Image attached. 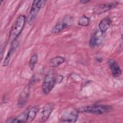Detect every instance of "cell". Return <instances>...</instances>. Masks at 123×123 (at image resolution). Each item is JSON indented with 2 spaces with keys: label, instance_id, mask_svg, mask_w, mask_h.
Masks as SVG:
<instances>
[{
  "label": "cell",
  "instance_id": "cell-1",
  "mask_svg": "<svg viewBox=\"0 0 123 123\" xmlns=\"http://www.w3.org/2000/svg\"><path fill=\"white\" fill-rule=\"evenodd\" d=\"M26 17L25 15H19L12 25L9 34V41L12 44L19 36L25 25Z\"/></svg>",
  "mask_w": 123,
  "mask_h": 123
},
{
  "label": "cell",
  "instance_id": "cell-2",
  "mask_svg": "<svg viewBox=\"0 0 123 123\" xmlns=\"http://www.w3.org/2000/svg\"><path fill=\"white\" fill-rule=\"evenodd\" d=\"M112 107L109 105H93L79 108L77 111L82 113H89L95 114H102L112 110Z\"/></svg>",
  "mask_w": 123,
  "mask_h": 123
},
{
  "label": "cell",
  "instance_id": "cell-3",
  "mask_svg": "<svg viewBox=\"0 0 123 123\" xmlns=\"http://www.w3.org/2000/svg\"><path fill=\"white\" fill-rule=\"evenodd\" d=\"M57 82V77L54 73H48L45 76L43 84L42 90L45 95L48 94L53 89Z\"/></svg>",
  "mask_w": 123,
  "mask_h": 123
},
{
  "label": "cell",
  "instance_id": "cell-4",
  "mask_svg": "<svg viewBox=\"0 0 123 123\" xmlns=\"http://www.w3.org/2000/svg\"><path fill=\"white\" fill-rule=\"evenodd\" d=\"M105 38L104 33L101 32L100 30H96L93 32L91 35L89 46L91 48L98 47L103 43Z\"/></svg>",
  "mask_w": 123,
  "mask_h": 123
},
{
  "label": "cell",
  "instance_id": "cell-5",
  "mask_svg": "<svg viewBox=\"0 0 123 123\" xmlns=\"http://www.w3.org/2000/svg\"><path fill=\"white\" fill-rule=\"evenodd\" d=\"M78 111L75 110H69L64 111L61 116L60 121L65 123H75L78 118Z\"/></svg>",
  "mask_w": 123,
  "mask_h": 123
},
{
  "label": "cell",
  "instance_id": "cell-6",
  "mask_svg": "<svg viewBox=\"0 0 123 123\" xmlns=\"http://www.w3.org/2000/svg\"><path fill=\"white\" fill-rule=\"evenodd\" d=\"M118 4L119 3L117 1L99 4L94 8L93 11L96 14H101L115 8Z\"/></svg>",
  "mask_w": 123,
  "mask_h": 123
},
{
  "label": "cell",
  "instance_id": "cell-7",
  "mask_svg": "<svg viewBox=\"0 0 123 123\" xmlns=\"http://www.w3.org/2000/svg\"><path fill=\"white\" fill-rule=\"evenodd\" d=\"M40 9L37 5V0L33 1L31 10L27 18V22L29 25H31L33 23Z\"/></svg>",
  "mask_w": 123,
  "mask_h": 123
},
{
  "label": "cell",
  "instance_id": "cell-8",
  "mask_svg": "<svg viewBox=\"0 0 123 123\" xmlns=\"http://www.w3.org/2000/svg\"><path fill=\"white\" fill-rule=\"evenodd\" d=\"M53 109L54 105L52 104H47L43 107L41 112V122L44 123L48 120Z\"/></svg>",
  "mask_w": 123,
  "mask_h": 123
},
{
  "label": "cell",
  "instance_id": "cell-9",
  "mask_svg": "<svg viewBox=\"0 0 123 123\" xmlns=\"http://www.w3.org/2000/svg\"><path fill=\"white\" fill-rule=\"evenodd\" d=\"M29 87L28 86H26L24 89V90L21 92L19 95L17 102V104L19 107H22L25 104L29 97Z\"/></svg>",
  "mask_w": 123,
  "mask_h": 123
},
{
  "label": "cell",
  "instance_id": "cell-10",
  "mask_svg": "<svg viewBox=\"0 0 123 123\" xmlns=\"http://www.w3.org/2000/svg\"><path fill=\"white\" fill-rule=\"evenodd\" d=\"M109 64L112 75L115 77L120 76L122 74V71L119 65L116 61L113 60H111L109 62Z\"/></svg>",
  "mask_w": 123,
  "mask_h": 123
},
{
  "label": "cell",
  "instance_id": "cell-11",
  "mask_svg": "<svg viewBox=\"0 0 123 123\" xmlns=\"http://www.w3.org/2000/svg\"><path fill=\"white\" fill-rule=\"evenodd\" d=\"M111 24V21L109 18H104L100 21L98 24L99 29L101 32L104 33L110 28Z\"/></svg>",
  "mask_w": 123,
  "mask_h": 123
},
{
  "label": "cell",
  "instance_id": "cell-12",
  "mask_svg": "<svg viewBox=\"0 0 123 123\" xmlns=\"http://www.w3.org/2000/svg\"><path fill=\"white\" fill-rule=\"evenodd\" d=\"M39 110V107L35 106L31 108L26 113V122H32L37 116Z\"/></svg>",
  "mask_w": 123,
  "mask_h": 123
},
{
  "label": "cell",
  "instance_id": "cell-13",
  "mask_svg": "<svg viewBox=\"0 0 123 123\" xmlns=\"http://www.w3.org/2000/svg\"><path fill=\"white\" fill-rule=\"evenodd\" d=\"M68 23L65 21H62L56 24L52 29L51 32L52 34L58 33L68 26Z\"/></svg>",
  "mask_w": 123,
  "mask_h": 123
},
{
  "label": "cell",
  "instance_id": "cell-14",
  "mask_svg": "<svg viewBox=\"0 0 123 123\" xmlns=\"http://www.w3.org/2000/svg\"><path fill=\"white\" fill-rule=\"evenodd\" d=\"M65 62V59L61 56H57L53 58L49 61V65L51 67H57Z\"/></svg>",
  "mask_w": 123,
  "mask_h": 123
},
{
  "label": "cell",
  "instance_id": "cell-15",
  "mask_svg": "<svg viewBox=\"0 0 123 123\" xmlns=\"http://www.w3.org/2000/svg\"><path fill=\"white\" fill-rule=\"evenodd\" d=\"M16 47H17V45L12 46L11 48V49H9L7 54L6 55V56L5 57V58L4 59V62H3V65L4 66H6L9 64V62H10V59H11V56H12V54L13 53V52H14V50L15 49Z\"/></svg>",
  "mask_w": 123,
  "mask_h": 123
},
{
  "label": "cell",
  "instance_id": "cell-16",
  "mask_svg": "<svg viewBox=\"0 0 123 123\" xmlns=\"http://www.w3.org/2000/svg\"><path fill=\"white\" fill-rule=\"evenodd\" d=\"M38 60V55L37 53H35L32 55L31 57L29 62V65L30 69L31 70H33L36 64H37Z\"/></svg>",
  "mask_w": 123,
  "mask_h": 123
},
{
  "label": "cell",
  "instance_id": "cell-17",
  "mask_svg": "<svg viewBox=\"0 0 123 123\" xmlns=\"http://www.w3.org/2000/svg\"><path fill=\"white\" fill-rule=\"evenodd\" d=\"M11 123H25L26 122V113H22L17 117L12 119Z\"/></svg>",
  "mask_w": 123,
  "mask_h": 123
},
{
  "label": "cell",
  "instance_id": "cell-18",
  "mask_svg": "<svg viewBox=\"0 0 123 123\" xmlns=\"http://www.w3.org/2000/svg\"><path fill=\"white\" fill-rule=\"evenodd\" d=\"M89 24V18L86 15H83L79 20L78 25L82 26H87Z\"/></svg>",
  "mask_w": 123,
  "mask_h": 123
},
{
  "label": "cell",
  "instance_id": "cell-19",
  "mask_svg": "<svg viewBox=\"0 0 123 123\" xmlns=\"http://www.w3.org/2000/svg\"><path fill=\"white\" fill-rule=\"evenodd\" d=\"M46 3H47L46 0H37V5L40 9H41L42 8L44 7L46 4Z\"/></svg>",
  "mask_w": 123,
  "mask_h": 123
},
{
  "label": "cell",
  "instance_id": "cell-20",
  "mask_svg": "<svg viewBox=\"0 0 123 123\" xmlns=\"http://www.w3.org/2000/svg\"><path fill=\"white\" fill-rule=\"evenodd\" d=\"M88 2H89V0H81L80 1V2L82 4H86Z\"/></svg>",
  "mask_w": 123,
  "mask_h": 123
}]
</instances>
